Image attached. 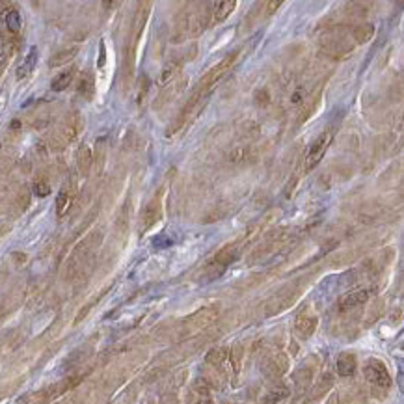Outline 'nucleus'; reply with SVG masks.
Instances as JSON below:
<instances>
[{
  "label": "nucleus",
  "instance_id": "obj_7",
  "mask_svg": "<svg viewBox=\"0 0 404 404\" xmlns=\"http://www.w3.org/2000/svg\"><path fill=\"white\" fill-rule=\"evenodd\" d=\"M183 62H185V58H181V56H175V58H172V60H168L166 64H164V67H162L160 75H158L156 84L160 88H166L168 84H172L173 78L179 75L181 67H183Z\"/></svg>",
  "mask_w": 404,
  "mask_h": 404
},
{
  "label": "nucleus",
  "instance_id": "obj_2",
  "mask_svg": "<svg viewBox=\"0 0 404 404\" xmlns=\"http://www.w3.org/2000/svg\"><path fill=\"white\" fill-rule=\"evenodd\" d=\"M363 375H365V380L369 382L376 395H386V391L391 387V382H393L391 375H389L386 363L380 361V359H376V358L367 359L363 367Z\"/></svg>",
  "mask_w": 404,
  "mask_h": 404
},
{
  "label": "nucleus",
  "instance_id": "obj_12",
  "mask_svg": "<svg viewBox=\"0 0 404 404\" xmlns=\"http://www.w3.org/2000/svg\"><path fill=\"white\" fill-rule=\"evenodd\" d=\"M317 317L313 315V313H309V311H304V313H300L298 317H296V322H295V328H296V332L304 337V339H307V337H311L313 335V332L317 330Z\"/></svg>",
  "mask_w": 404,
  "mask_h": 404
},
{
  "label": "nucleus",
  "instance_id": "obj_15",
  "mask_svg": "<svg viewBox=\"0 0 404 404\" xmlns=\"http://www.w3.org/2000/svg\"><path fill=\"white\" fill-rule=\"evenodd\" d=\"M160 216V199L153 197L147 205H145L144 213H142V229H149Z\"/></svg>",
  "mask_w": 404,
  "mask_h": 404
},
{
  "label": "nucleus",
  "instance_id": "obj_4",
  "mask_svg": "<svg viewBox=\"0 0 404 404\" xmlns=\"http://www.w3.org/2000/svg\"><path fill=\"white\" fill-rule=\"evenodd\" d=\"M261 371H263L266 378H270V380L281 378V376L289 371L287 356H285L283 352L268 354V356L263 359V363H261Z\"/></svg>",
  "mask_w": 404,
  "mask_h": 404
},
{
  "label": "nucleus",
  "instance_id": "obj_8",
  "mask_svg": "<svg viewBox=\"0 0 404 404\" xmlns=\"http://www.w3.org/2000/svg\"><path fill=\"white\" fill-rule=\"evenodd\" d=\"M367 300H369V291L367 289H356V291H350L345 296H341L339 309L341 311H350L354 307L363 306Z\"/></svg>",
  "mask_w": 404,
  "mask_h": 404
},
{
  "label": "nucleus",
  "instance_id": "obj_6",
  "mask_svg": "<svg viewBox=\"0 0 404 404\" xmlns=\"http://www.w3.org/2000/svg\"><path fill=\"white\" fill-rule=\"evenodd\" d=\"M229 352L231 350L229 348H225V346L213 348V350H209V354H207V363L213 365L214 369H218V371H222V373H227V375H229L231 369H233Z\"/></svg>",
  "mask_w": 404,
  "mask_h": 404
},
{
  "label": "nucleus",
  "instance_id": "obj_24",
  "mask_svg": "<svg viewBox=\"0 0 404 404\" xmlns=\"http://www.w3.org/2000/svg\"><path fill=\"white\" fill-rule=\"evenodd\" d=\"M80 117L78 115H73L69 122H67V125H65L64 129V134H65V142H73V140L78 136V133H80Z\"/></svg>",
  "mask_w": 404,
  "mask_h": 404
},
{
  "label": "nucleus",
  "instance_id": "obj_22",
  "mask_svg": "<svg viewBox=\"0 0 404 404\" xmlns=\"http://www.w3.org/2000/svg\"><path fill=\"white\" fill-rule=\"evenodd\" d=\"M93 76L92 73H82L80 78H78V86H76V92L78 95H82L84 99H92L93 97Z\"/></svg>",
  "mask_w": 404,
  "mask_h": 404
},
{
  "label": "nucleus",
  "instance_id": "obj_28",
  "mask_svg": "<svg viewBox=\"0 0 404 404\" xmlns=\"http://www.w3.org/2000/svg\"><path fill=\"white\" fill-rule=\"evenodd\" d=\"M304 99H306L304 88H296L295 92L291 93V106H298V104H302L304 103Z\"/></svg>",
  "mask_w": 404,
  "mask_h": 404
},
{
  "label": "nucleus",
  "instance_id": "obj_27",
  "mask_svg": "<svg viewBox=\"0 0 404 404\" xmlns=\"http://www.w3.org/2000/svg\"><path fill=\"white\" fill-rule=\"evenodd\" d=\"M254 97H255V103L259 104V106H266V104L270 103V93H268V90H266V88H261V90H257Z\"/></svg>",
  "mask_w": 404,
  "mask_h": 404
},
{
  "label": "nucleus",
  "instance_id": "obj_5",
  "mask_svg": "<svg viewBox=\"0 0 404 404\" xmlns=\"http://www.w3.org/2000/svg\"><path fill=\"white\" fill-rule=\"evenodd\" d=\"M218 315H220L218 306L203 307V309H199V311H196L194 315H190V317L186 318L185 326H186V330H190V332H197V330H203V328H207V326H211V324L218 318Z\"/></svg>",
  "mask_w": 404,
  "mask_h": 404
},
{
  "label": "nucleus",
  "instance_id": "obj_30",
  "mask_svg": "<svg viewBox=\"0 0 404 404\" xmlns=\"http://www.w3.org/2000/svg\"><path fill=\"white\" fill-rule=\"evenodd\" d=\"M153 244L156 248H168V246H172V238L168 235H158V237L153 238Z\"/></svg>",
  "mask_w": 404,
  "mask_h": 404
},
{
  "label": "nucleus",
  "instance_id": "obj_19",
  "mask_svg": "<svg viewBox=\"0 0 404 404\" xmlns=\"http://www.w3.org/2000/svg\"><path fill=\"white\" fill-rule=\"evenodd\" d=\"M35 62H37V47H32L24 58V62L21 64V67L17 69V78H24V76H28L32 73V69L35 67Z\"/></svg>",
  "mask_w": 404,
  "mask_h": 404
},
{
  "label": "nucleus",
  "instance_id": "obj_31",
  "mask_svg": "<svg viewBox=\"0 0 404 404\" xmlns=\"http://www.w3.org/2000/svg\"><path fill=\"white\" fill-rule=\"evenodd\" d=\"M281 0H272V2H266L265 8H266V15H272L274 12H277V8H281Z\"/></svg>",
  "mask_w": 404,
  "mask_h": 404
},
{
  "label": "nucleus",
  "instance_id": "obj_33",
  "mask_svg": "<svg viewBox=\"0 0 404 404\" xmlns=\"http://www.w3.org/2000/svg\"><path fill=\"white\" fill-rule=\"evenodd\" d=\"M326 404H337V395H332V397H330V400Z\"/></svg>",
  "mask_w": 404,
  "mask_h": 404
},
{
  "label": "nucleus",
  "instance_id": "obj_21",
  "mask_svg": "<svg viewBox=\"0 0 404 404\" xmlns=\"http://www.w3.org/2000/svg\"><path fill=\"white\" fill-rule=\"evenodd\" d=\"M92 162H93L92 149H90L88 145H82L80 149H78V155H76V164H78V170H80L82 175H86V173L90 172Z\"/></svg>",
  "mask_w": 404,
  "mask_h": 404
},
{
  "label": "nucleus",
  "instance_id": "obj_25",
  "mask_svg": "<svg viewBox=\"0 0 404 404\" xmlns=\"http://www.w3.org/2000/svg\"><path fill=\"white\" fill-rule=\"evenodd\" d=\"M4 23H6V26L12 30V32H19V30H21V13H19L17 10L8 12Z\"/></svg>",
  "mask_w": 404,
  "mask_h": 404
},
{
  "label": "nucleus",
  "instance_id": "obj_29",
  "mask_svg": "<svg viewBox=\"0 0 404 404\" xmlns=\"http://www.w3.org/2000/svg\"><path fill=\"white\" fill-rule=\"evenodd\" d=\"M147 90H149V78H147V76L144 75L142 78H140V90H138V101H140V103L144 101Z\"/></svg>",
  "mask_w": 404,
  "mask_h": 404
},
{
  "label": "nucleus",
  "instance_id": "obj_1",
  "mask_svg": "<svg viewBox=\"0 0 404 404\" xmlns=\"http://www.w3.org/2000/svg\"><path fill=\"white\" fill-rule=\"evenodd\" d=\"M238 56H240V51H233V52H229L222 62H218L216 65H213V67L205 73V76L199 80V86H197L196 92L207 95V93L211 92V90H213V88L216 86V84H218V82L222 80V78H224L231 69H233V65L237 64Z\"/></svg>",
  "mask_w": 404,
  "mask_h": 404
},
{
  "label": "nucleus",
  "instance_id": "obj_17",
  "mask_svg": "<svg viewBox=\"0 0 404 404\" xmlns=\"http://www.w3.org/2000/svg\"><path fill=\"white\" fill-rule=\"evenodd\" d=\"M287 397H289V387L277 384V386L270 387V389L261 397L259 404H283L287 400Z\"/></svg>",
  "mask_w": 404,
  "mask_h": 404
},
{
  "label": "nucleus",
  "instance_id": "obj_3",
  "mask_svg": "<svg viewBox=\"0 0 404 404\" xmlns=\"http://www.w3.org/2000/svg\"><path fill=\"white\" fill-rule=\"evenodd\" d=\"M335 131L332 127H328L324 133H320L317 138L313 140V144L309 145V149L306 153V158H304V172H311L313 168L317 166L318 162L322 160L326 151H328L330 144L334 142Z\"/></svg>",
  "mask_w": 404,
  "mask_h": 404
},
{
  "label": "nucleus",
  "instance_id": "obj_23",
  "mask_svg": "<svg viewBox=\"0 0 404 404\" xmlns=\"http://www.w3.org/2000/svg\"><path fill=\"white\" fill-rule=\"evenodd\" d=\"M373 35H375V26L369 23L358 24V26L352 30V37L356 39V43H367Z\"/></svg>",
  "mask_w": 404,
  "mask_h": 404
},
{
  "label": "nucleus",
  "instance_id": "obj_16",
  "mask_svg": "<svg viewBox=\"0 0 404 404\" xmlns=\"http://www.w3.org/2000/svg\"><path fill=\"white\" fill-rule=\"evenodd\" d=\"M358 367V361H356V356L350 352H343L339 354L337 358V363H335V369H337V375L339 376H352L354 371Z\"/></svg>",
  "mask_w": 404,
  "mask_h": 404
},
{
  "label": "nucleus",
  "instance_id": "obj_18",
  "mask_svg": "<svg viewBox=\"0 0 404 404\" xmlns=\"http://www.w3.org/2000/svg\"><path fill=\"white\" fill-rule=\"evenodd\" d=\"M73 78H75V67H69V69L62 71L60 75L52 78L51 88L54 92H64V90H67V86H69L71 82H73Z\"/></svg>",
  "mask_w": 404,
  "mask_h": 404
},
{
  "label": "nucleus",
  "instance_id": "obj_11",
  "mask_svg": "<svg viewBox=\"0 0 404 404\" xmlns=\"http://www.w3.org/2000/svg\"><path fill=\"white\" fill-rule=\"evenodd\" d=\"M186 404H211V391H209V386L205 384V380H197L188 389Z\"/></svg>",
  "mask_w": 404,
  "mask_h": 404
},
{
  "label": "nucleus",
  "instance_id": "obj_13",
  "mask_svg": "<svg viewBox=\"0 0 404 404\" xmlns=\"http://www.w3.org/2000/svg\"><path fill=\"white\" fill-rule=\"evenodd\" d=\"M211 8H213V10H211V12H213V23L220 24V23H224L225 19L235 12L237 2H235V0H220V2L211 4Z\"/></svg>",
  "mask_w": 404,
  "mask_h": 404
},
{
  "label": "nucleus",
  "instance_id": "obj_20",
  "mask_svg": "<svg viewBox=\"0 0 404 404\" xmlns=\"http://www.w3.org/2000/svg\"><path fill=\"white\" fill-rule=\"evenodd\" d=\"M76 52H78V47H69V49H64V51L56 52V54L49 60V65H51V67H60V65L67 64V62H71V60L75 58Z\"/></svg>",
  "mask_w": 404,
  "mask_h": 404
},
{
  "label": "nucleus",
  "instance_id": "obj_26",
  "mask_svg": "<svg viewBox=\"0 0 404 404\" xmlns=\"http://www.w3.org/2000/svg\"><path fill=\"white\" fill-rule=\"evenodd\" d=\"M34 194L37 197L49 196V194H51V185H49V183H47L45 179H37L34 183Z\"/></svg>",
  "mask_w": 404,
  "mask_h": 404
},
{
  "label": "nucleus",
  "instance_id": "obj_10",
  "mask_svg": "<svg viewBox=\"0 0 404 404\" xmlns=\"http://www.w3.org/2000/svg\"><path fill=\"white\" fill-rule=\"evenodd\" d=\"M296 298L295 291H281L279 295H276L268 304H266V315H277L283 309H287Z\"/></svg>",
  "mask_w": 404,
  "mask_h": 404
},
{
  "label": "nucleus",
  "instance_id": "obj_9",
  "mask_svg": "<svg viewBox=\"0 0 404 404\" xmlns=\"http://www.w3.org/2000/svg\"><path fill=\"white\" fill-rule=\"evenodd\" d=\"M240 252H243V244H240V243L227 244V246H224V248L220 250L218 254L214 255V265H218L220 268L224 270L225 266L233 265V263L238 259Z\"/></svg>",
  "mask_w": 404,
  "mask_h": 404
},
{
  "label": "nucleus",
  "instance_id": "obj_14",
  "mask_svg": "<svg viewBox=\"0 0 404 404\" xmlns=\"http://www.w3.org/2000/svg\"><path fill=\"white\" fill-rule=\"evenodd\" d=\"M73 199H75V186L65 185L56 197V214L60 218L67 214V211H69L71 205H73Z\"/></svg>",
  "mask_w": 404,
  "mask_h": 404
},
{
  "label": "nucleus",
  "instance_id": "obj_32",
  "mask_svg": "<svg viewBox=\"0 0 404 404\" xmlns=\"http://www.w3.org/2000/svg\"><path fill=\"white\" fill-rule=\"evenodd\" d=\"M104 60H106V52H104V43L101 41V56H99V67H103L104 65Z\"/></svg>",
  "mask_w": 404,
  "mask_h": 404
}]
</instances>
